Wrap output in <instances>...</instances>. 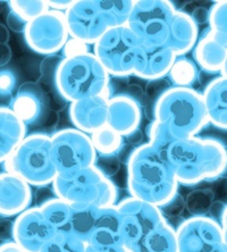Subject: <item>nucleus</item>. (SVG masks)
Masks as SVG:
<instances>
[{
  "label": "nucleus",
  "instance_id": "obj_1",
  "mask_svg": "<svg viewBox=\"0 0 227 252\" xmlns=\"http://www.w3.org/2000/svg\"><path fill=\"white\" fill-rule=\"evenodd\" d=\"M178 185L165 155L149 143L133 150L128 162V189L131 196L162 209L176 198Z\"/></svg>",
  "mask_w": 227,
  "mask_h": 252
},
{
  "label": "nucleus",
  "instance_id": "obj_2",
  "mask_svg": "<svg viewBox=\"0 0 227 252\" xmlns=\"http://www.w3.org/2000/svg\"><path fill=\"white\" fill-rule=\"evenodd\" d=\"M180 184L192 187L214 181L227 173V149L209 136L175 140L165 153Z\"/></svg>",
  "mask_w": 227,
  "mask_h": 252
},
{
  "label": "nucleus",
  "instance_id": "obj_3",
  "mask_svg": "<svg viewBox=\"0 0 227 252\" xmlns=\"http://www.w3.org/2000/svg\"><path fill=\"white\" fill-rule=\"evenodd\" d=\"M154 116L173 141L196 136L209 125L203 95L192 88L166 89L155 103Z\"/></svg>",
  "mask_w": 227,
  "mask_h": 252
},
{
  "label": "nucleus",
  "instance_id": "obj_4",
  "mask_svg": "<svg viewBox=\"0 0 227 252\" xmlns=\"http://www.w3.org/2000/svg\"><path fill=\"white\" fill-rule=\"evenodd\" d=\"M56 88L70 103L96 95H109L110 75L94 53L62 59L55 73Z\"/></svg>",
  "mask_w": 227,
  "mask_h": 252
},
{
  "label": "nucleus",
  "instance_id": "obj_5",
  "mask_svg": "<svg viewBox=\"0 0 227 252\" xmlns=\"http://www.w3.org/2000/svg\"><path fill=\"white\" fill-rule=\"evenodd\" d=\"M51 185L55 195L70 205L98 208L117 205L116 185L96 165L68 175H57Z\"/></svg>",
  "mask_w": 227,
  "mask_h": 252
},
{
  "label": "nucleus",
  "instance_id": "obj_6",
  "mask_svg": "<svg viewBox=\"0 0 227 252\" xmlns=\"http://www.w3.org/2000/svg\"><path fill=\"white\" fill-rule=\"evenodd\" d=\"M50 151L51 136L46 133H32L25 136L3 162L5 170L20 176L31 187L53 184L58 174Z\"/></svg>",
  "mask_w": 227,
  "mask_h": 252
},
{
  "label": "nucleus",
  "instance_id": "obj_7",
  "mask_svg": "<svg viewBox=\"0 0 227 252\" xmlns=\"http://www.w3.org/2000/svg\"><path fill=\"white\" fill-rule=\"evenodd\" d=\"M94 46L95 56L114 76L133 75L143 50L142 43L128 25L108 30Z\"/></svg>",
  "mask_w": 227,
  "mask_h": 252
},
{
  "label": "nucleus",
  "instance_id": "obj_8",
  "mask_svg": "<svg viewBox=\"0 0 227 252\" xmlns=\"http://www.w3.org/2000/svg\"><path fill=\"white\" fill-rule=\"evenodd\" d=\"M176 7L166 0H136L128 27L143 47H166Z\"/></svg>",
  "mask_w": 227,
  "mask_h": 252
},
{
  "label": "nucleus",
  "instance_id": "obj_9",
  "mask_svg": "<svg viewBox=\"0 0 227 252\" xmlns=\"http://www.w3.org/2000/svg\"><path fill=\"white\" fill-rule=\"evenodd\" d=\"M50 155L58 175H68L95 166L98 158L91 136L76 128L54 133Z\"/></svg>",
  "mask_w": 227,
  "mask_h": 252
},
{
  "label": "nucleus",
  "instance_id": "obj_10",
  "mask_svg": "<svg viewBox=\"0 0 227 252\" xmlns=\"http://www.w3.org/2000/svg\"><path fill=\"white\" fill-rule=\"evenodd\" d=\"M121 216L123 244L131 252L149 233L167 220L159 207L129 196L117 202Z\"/></svg>",
  "mask_w": 227,
  "mask_h": 252
},
{
  "label": "nucleus",
  "instance_id": "obj_11",
  "mask_svg": "<svg viewBox=\"0 0 227 252\" xmlns=\"http://www.w3.org/2000/svg\"><path fill=\"white\" fill-rule=\"evenodd\" d=\"M70 39L95 44L108 30L113 29L100 0H74L65 12Z\"/></svg>",
  "mask_w": 227,
  "mask_h": 252
},
{
  "label": "nucleus",
  "instance_id": "obj_12",
  "mask_svg": "<svg viewBox=\"0 0 227 252\" xmlns=\"http://www.w3.org/2000/svg\"><path fill=\"white\" fill-rule=\"evenodd\" d=\"M24 38L30 49L40 55H54L68 41L65 13L49 9L29 22Z\"/></svg>",
  "mask_w": 227,
  "mask_h": 252
},
{
  "label": "nucleus",
  "instance_id": "obj_13",
  "mask_svg": "<svg viewBox=\"0 0 227 252\" xmlns=\"http://www.w3.org/2000/svg\"><path fill=\"white\" fill-rule=\"evenodd\" d=\"M177 252H214L224 246L221 223L210 216H191L178 225Z\"/></svg>",
  "mask_w": 227,
  "mask_h": 252
},
{
  "label": "nucleus",
  "instance_id": "obj_14",
  "mask_svg": "<svg viewBox=\"0 0 227 252\" xmlns=\"http://www.w3.org/2000/svg\"><path fill=\"white\" fill-rule=\"evenodd\" d=\"M55 234L39 206L30 207L14 220L13 240L27 252H39Z\"/></svg>",
  "mask_w": 227,
  "mask_h": 252
},
{
  "label": "nucleus",
  "instance_id": "obj_15",
  "mask_svg": "<svg viewBox=\"0 0 227 252\" xmlns=\"http://www.w3.org/2000/svg\"><path fill=\"white\" fill-rule=\"evenodd\" d=\"M31 185L13 173H0V217L18 216L31 207Z\"/></svg>",
  "mask_w": 227,
  "mask_h": 252
},
{
  "label": "nucleus",
  "instance_id": "obj_16",
  "mask_svg": "<svg viewBox=\"0 0 227 252\" xmlns=\"http://www.w3.org/2000/svg\"><path fill=\"white\" fill-rule=\"evenodd\" d=\"M8 107L25 124L33 125L46 116L48 97L38 83L27 82L17 89Z\"/></svg>",
  "mask_w": 227,
  "mask_h": 252
},
{
  "label": "nucleus",
  "instance_id": "obj_17",
  "mask_svg": "<svg viewBox=\"0 0 227 252\" xmlns=\"http://www.w3.org/2000/svg\"><path fill=\"white\" fill-rule=\"evenodd\" d=\"M109 95H96L72 102L69 118L76 129L91 135L107 125Z\"/></svg>",
  "mask_w": 227,
  "mask_h": 252
},
{
  "label": "nucleus",
  "instance_id": "obj_18",
  "mask_svg": "<svg viewBox=\"0 0 227 252\" xmlns=\"http://www.w3.org/2000/svg\"><path fill=\"white\" fill-rule=\"evenodd\" d=\"M142 121L140 103L129 94H116L108 100L107 125L122 136H129L137 131Z\"/></svg>",
  "mask_w": 227,
  "mask_h": 252
},
{
  "label": "nucleus",
  "instance_id": "obj_19",
  "mask_svg": "<svg viewBox=\"0 0 227 252\" xmlns=\"http://www.w3.org/2000/svg\"><path fill=\"white\" fill-rule=\"evenodd\" d=\"M88 246L96 248L124 247L121 216L116 206L99 208Z\"/></svg>",
  "mask_w": 227,
  "mask_h": 252
},
{
  "label": "nucleus",
  "instance_id": "obj_20",
  "mask_svg": "<svg viewBox=\"0 0 227 252\" xmlns=\"http://www.w3.org/2000/svg\"><path fill=\"white\" fill-rule=\"evenodd\" d=\"M176 58V55L168 47H143L133 75L148 81L162 80V77L168 75Z\"/></svg>",
  "mask_w": 227,
  "mask_h": 252
},
{
  "label": "nucleus",
  "instance_id": "obj_21",
  "mask_svg": "<svg viewBox=\"0 0 227 252\" xmlns=\"http://www.w3.org/2000/svg\"><path fill=\"white\" fill-rule=\"evenodd\" d=\"M198 38L199 28L192 20L191 15L182 10H175L166 47H168L176 57H183L195 49Z\"/></svg>",
  "mask_w": 227,
  "mask_h": 252
},
{
  "label": "nucleus",
  "instance_id": "obj_22",
  "mask_svg": "<svg viewBox=\"0 0 227 252\" xmlns=\"http://www.w3.org/2000/svg\"><path fill=\"white\" fill-rule=\"evenodd\" d=\"M204 107L209 125L227 131V79L218 76L211 80L203 91Z\"/></svg>",
  "mask_w": 227,
  "mask_h": 252
},
{
  "label": "nucleus",
  "instance_id": "obj_23",
  "mask_svg": "<svg viewBox=\"0 0 227 252\" xmlns=\"http://www.w3.org/2000/svg\"><path fill=\"white\" fill-rule=\"evenodd\" d=\"M27 136V124L8 106L0 105V162H5Z\"/></svg>",
  "mask_w": 227,
  "mask_h": 252
},
{
  "label": "nucleus",
  "instance_id": "obj_24",
  "mask_svg": "<svg viewBox=\"0 0 227 252\" xmlns=\"http://www.w3.org/2000/svg\"><path fill=\"white\" fill-rule=\"evenodd\" d=\"M226 57L227 48L216 39L214 33L208 28L193 49L195 64L207 73H221Z\"/></svg>",
  "mask_w": 227,
  "mask_h": 252
},
{
  "label": "nucleus",
  "instance_id": "obj_25",
  "mask_svg": "<svg viewBox=\"0 0 227 252\" xmlns=\"http://www.w3.org/2000/svg\"><path fill=\"white\" fill-rule=\"evenodd\" d=\"M131 252H177L176 231L166 220L149 233Z\"/></svg>",
  "mask_w": 227,
  "mask_h": 252
},
{
  "label": "nucleus",
  "instance_id": "obj_26",
  "mask_svg": "<svg viewBox=\"0 0 227 252\" xmlns=\"http://www.w3.org/2000/svg\"><path fill=\"white\" fill-rule=\"evenodd\" d=\"M39 208L44 217L53 226L56 233H68L70 234V221H72V205L61 198H50L41 203Z\"/></svg>",
  "mask_w": 227,
  "mask_h": 252
},
{
  "label": "nucleus",
  "instance_id": "obj_27",
  "mask_svg": "<svg viewBox=\"0 0 227 252\" xmlns=\"http://www.w3.org/2000/svg\"><path fill=\"white\" fill-rule=\"evenodd\" d=\"M98 211V207L72 205L70 234L88 244L91 233L94 231Z\"/></svg>",
  "mask_w": 227,
  "mask_h": 252
},
{
  "label": "nucleus",
  "instance_id": "obj_28",
  "mask_svg": "<svg viewBox=\"0 0 227 252\" xmlns=\"http://www.w3.org/2000/svg\"><path fill=\"white\" fill-rule=\"evenodd\" d=\"M97 154L103 157H110L121 150L124 143V136L106 125L90 135Z\"/></svg>",
  "mask_w": 227,
  "mask_h": 252
},
{
  "label": "nucleus",
  "instance_id": "obj_29",
  "mask_svg": "<svg viewBox=\"0 0 227 252\" xmlns=\"http://www.w3.org/2000/svg\"><path fill=\"white\" fill-rule=\"evenodd\" d=\"M198 65L185 57H177L168 74L170 82L177 88H191L198 80Z\"/></svg>",
  "mask_w": 227,
  "mask_h": 252
},
{
  "label": "nucleus",
  "instance_id": "obj_30",
  "mask_svg": "<svg viewBox=\"0 0 227 252\" xmlns=\"http://www.w3.org/2000/svg\"><path fill=\"white\" fill-rule=\"evenodd\" d=\"M88 244L68 233H56L39 252H85Z\"/></svg>",
  "mask_w": 227,
  "mask_h": 252
},
{
  "label": "nucleus",
  "instance_id": "obj_31",
  "mask_svg": "<svg viewBox=\"0 0 227 252\" xmlns=\"http://www.w3.org/2000/svg\"><path fill=\"white\" fill-rule=\"evenodd\" d=\"M209 12V29L216 39L227 48V0L215 2Z\"/></svg>",
  "mask_w": 227,
  "mask_h": 252
},
{
  "label": "nucleus",
  "instance_id": "obj_32",
  "mask_svg": "<svg viewBox=\"0 0 227 252\" xmlns=\"http://www.w3.org/2000/svg\"><path fill=\"white\" fill-rule=\"evenodd\" d=\"M215 201V194L211 190L192 191L185 200V208L192 216H208Z\"/></svg>",
  "mask_w": 227,
  "mask_h": 252
},
{
  "label": "nucleus",
  "instance_id": "obj_33",
  "mask_svg": "<svg viewBox=\"0 0 227 252\" xmlns=\"http://www.w3.org/2000/svg\"><path fill=\"white\" fill-rule=\"evenodd\" d=\"M9 8L12 12L16 13L18 16H21L28 23L34 20L35 17L40 16L47 10H49L48 2L44 0H14L9 1Z\"/></svg>",
  "mask_w": 227,
  "mask_h": 252
},
{
  "label": "nucleus",
  "instance_id": "obj_34",
  "mask_svg": "<svg viewBox=\"0 0 227 252\" xmlns=\"http://www.w3.org/2000/svg\"><path fill=\"white\" fill-rule=\"evenodd\" d=\"M147 135L149 139L148 143L162 154L165 153L169 144L173 142L172 138L165 131V128L161 124H158L155 120L149 124L147 128Z\"/></svg>",
  "mask_w": 227,
  "mask_h": 252
},
{
  "label": "nucleus",
  "instance_id": "obj_35",
  "mask_svg": "<svg viewBox=\"0 0 227 252\" xmlns=\"http://www.w3.org/2000/svg\"><path fill=\"white\" fill-rule=\"evenodd\" d=\"M17 77L10 69L0 70V99L10 98L16 89Z\"/></svg>",
  "mask_w": 227,
  "mask_h": 252
},
{
  "label": "nucleus",
  "instance_id": "obj_36",
  "mask_svg": "<svg viewBox=\"0 0 227 252\" xmlns=\"http://www.w3.org/2000/svg\"><path fill=\"white\" fill-rule=\"evenodd\" d=\"M6 23H7V28L9 30H12L15 33H20V34H24L25 29L28 27V22L24 21L21 16H18L16 13L9 10L8 15H7L6 18Z\"/></svg>",
  "mask_w": 227,
  "mask_h": 252
},
{
  "label": "nucleus",
  "instance_id": "obj_37",
  "mask_svg": "<svg viewBox=\"0 0 227 252\" xmlns=\"http://www.w3.org/2000/svg\"><path fill=\"white\" fill-rule=\"evenodd\" d=\"M65 57H72L76 55H82L90 53L89 51V44H85L81 41H77L75 39H70L67 41L64 47Z\"/></svg>",
  "mask_w": 227,
  "mask_h": 252
},
{
  "label": "nucleus",
  "instance_id": "obj_38",
  "mask_svg": "<svg viewBox=\"0 0 227 252\" xmlns=\"http://www.w3.org/2000/svg\"><path fill=\"white\" fill-rule=\"evenodd\" d=\"M14 220L9 218H2L0 220V241L9 242L14 241Z\"/></svg>",
  "mask_w": 227,
  "mask_h": 252
},
{
  "label": "nucleus",
  "instance_id": "obj_39",
  "mask_svg": "<svg viewBox=\"0 0 227 252\" xmlns=\"http://www.w3.org/2000/svg\"><path fill=\"white\" fill-rule=\"evenodd\" d=\"M209 10L204 8V7H196L192 12V14L190 15H191L192 20L195 22V24L199 27V25L209 23Z\"/></svg>",
  "mask_w": 227,
  "mask_h": 252
},
{
  "label": "nucleus",
  "instance_id": "obj_40",
  "mask_svg": "<svg viewBox=\"0 0 227 252\" xmlns=\"http://www.w3.org/2000/svg\"><path fill=\"white\" fill-rule=\"evenodd\" d=\"M13 56L12 48L8 46V43L0 44V67H3L10 62Z\"/></svg>",
  "mask_w": 227,
  "mask_h": 252
},
{
  "label": "nucleus",
  "instance_id": "obj_41",
  "mask_svg": "<svg viewBox=\"0 0 227 252\" xmlns=\"http://www.w3.org/2000/svg\"><path fill=\"white\" fill-rule=\"evenodd\" d=\"M47 2L48 6H49V9L58 10V12L63 13H65L73 3L72 0H50V1Z\"/></svg>",
  "mask_w": 227,
  "mask_h": 252
},
{
  "label": "nucleus",
  "instance_id": "obj_42",
  "mask_svg": "<svg viewBox=\"0 0 227 252\" xmlns=\"http://www.w3.org/2000/svg\"><path fill=\"white\" fill-rule=\"evenodd\" d=\"M0 252H27L23 248H21L15 241L0 243Z\"/></svg>",
  "mask_w": 227,
  "mask_h": 252
},
{
  "label": "nucleus",
  "instance_id": "obj_43",
  "mask_svg": "<svg viewBox=\"0 0 227 252\" xmlns=\"http://www.w3.org/2000/svg\"><path fill=\"white\" fill-rule=\"evenodd\" d=\"M85 252H130L125 247H115V248H96L88 246Z\"/></svg>",
  "mask_w": 227,
  "mask_h": 252
},
{
  "label": "nucleus",
  "instance_id": "obj_44",
  "mask_svg": "<svg viewBox=\"0 0 227 252\" xmlns=\"http://www.w3.org/2000/svg\"><path fill=\"white\" fill-rule=\"evenodd\" d=\"M219 223L222 226L223 231V241H224V246L227 248V203L223 211L221 218H219Z\"/></svg>",
  "mask_w": 227,
  "mask_h": 252
},
{
  "label": "nucleus",
  "instance_id": "obj_45",
  "mask_svg": "<svg viewBox=\"0 0 227 252\" xmlns=\"http://www.w3.org/2000/svg\"><path fill=\"white\" fill-rule=\"evenodd\" d=\"M9 38H10V34H9L8 28H7L6 25L0 23V44L8 42Z\"/></svg>",
  "mask_w": 227,
  "mask_h": 252
},
{
  "label": "nucleus",
  "instance_id": "obj_46",
  "mask_svg": "<svg viewBox=\"0 0 227 252\" xmlns=\"http://www.w3.org/2000/svg\"><path fill=\"white\" fill-rule=\"evenodd\" d=\"M221 76H223V77H226V79H227V57H226V59H225L224 65H223V67H222V70H221Z\"/></svg>",
  "mask_w": 227,
  "mask_h": 252
},
{
  "label": "nucleus",
  "instance_id": "obj_47",
  "mask_svg": "<svg viewBox=\"0 0 227 252\" xmlns=\"http://www.w3.org/2000/svg\"><path fill=\"white\" fill-rule=\"evenodd\" d=\"M214 252H227V248L225 246H223V247H221V248H219V249H217V250L214 251Z\"/></svg>",
  "mask_w": 227,
  "mask_h": 252
}]
</instances>
